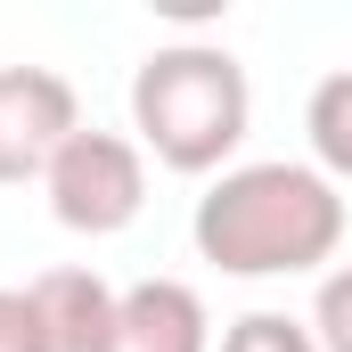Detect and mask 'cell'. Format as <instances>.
Returning <instances> with one entry per match:
<instances>
[{
	"instance_id": "obj_1",
	"label": "cell",
	"mask_w": 352,
	"mask_h": 352,
	"mask_svg": "<svg viewBox=\"0 0 352 352\" xmlns=\"http://www.w3.org/2000/svg\"><path fill=\"white\" fill-rule=\"evenodd\" d=\"M344 230H352L344 188L320 164H287V156L230 164L197 197V213H188L197 254L221 278H303V270H328Z\"/></svg>"
},
{
	"instance_id": "obj_2",
	"label": "cell",
	"mask_w": 352,
	"mask_h": 352,
	"mask_svg": "<svg viewBox=\"0 0 352 352\" xmlns=\"http://www.w3.org/2000/svg\"><path fill=\"white\" fill-rule=\"evenodd\" d=\"M254 123V90L246 66L221 41H164L140 58L131 74V140L140 156H156L164 173H230L238 140Z\"/></svg>"
},
{
	"instance_id": "obj_3",
	"label": "cell",
	"mask_w": 352,
	"mask_h": 352,
	"mask_svg": "<svg viewBox=\"0 0 352 352\" xmlns=\"http://www.w3.org/2000/svg\"><path fill=\"white\" fill-rule=\"evenodd\" d=\"M41 188H50L58 230H74V238H115V230H131L140 205H148V156H140V140L82 123V131L58 148V164L41 173Z\"/></svg>"
},
{
	"instance_id": "obj_4",
	"label": "cell",
	"mask_w": 352,
	"mask_h": 352,
	"mask_svg": "<svg viewBox=\"0 0 352 352\" xmlns=\"http://www.w3.org/2000/svg\"><path fill=\"white\" fill-rule=\"evenodd\" d=\"M82 131V98L50 66H0V188L41 180L58 148Z\"/></svg>"
},
{
	"instance_id": "obj_5",
	"label": "cell",
	"mask_w": 352,
	"mask_h": 352,
	"mask_svg": "<svg viewBox=\"0 0 352 352\" xmlns=\"http://www.w3.org/2000/svg\"><path fill=\"white\" fill-rule=\"evenodd\" d=\"M25 295H33V320H41L50 352H115L123 287H107L98 270H41Z\"/></svg>"
},
{
	"instance_id": "obj_6",
	"label": "cell",
	"mask_w": 352,
	"mask_h": 352,
	"mask_svg": "<svg viewBox=\"0 0 352 352\" xmlns=\"http://www.w3.org/2000/svg\"><path fill=\"white\" fill-rule=\"evenodd\" d=\"M115 352H213V311L188 278H140L123 287Z\"/></svg>"
},
{
	"instance_id": "obj_7",
	"label": "cell",
	"mask_w": 352,
	"mask_h": 352,
	"mask_svg": "<svg viewBox=\"0 0 352 352\" xmlns=\"http://www.w3.org/2000/svg\"><path fill=\"white\" fill-rule=\"evenodd\" d=\"M303 140H311V164L344 188L352 180V66L320 74L311 98H303Z\"/></svg>"
},
{
	"instance_id": "obj_8",
	"label": "cell",
	"mask_w": 352,
	"mask_h": 352,
	"mask_svg": "<svg viewBox=\"0 0 352 352\" xmlns=\"http://www.w3.org/2000/svg\"><path fill=\"white\" fill-rule=\"evenodd\" d=\"M213 352H320V336L311 320H287V311H238Z\"/></svg>"
},
{
	"instance_id": "obj_9",
	"label": "cell",
	"mask_w": 352,
	"mask_h": 352,
	"mask_svg": "<svg viewBox=\"0 0 352 352\" xmlns=\"http://www.w3.org/2000/svg\"><path fill=\"white\" fill-rule=\"evenodd\" d=\"M311 336L320 352H352V263H336L311 295Z\"/></svg>"
},
{
	"instance_id": "obj_10",
	"label": "cell",
	"mask_w": 352,
	"mask_h": 352,
	"mask_svg": "<svg viewBox=\"0 0 352 352\" xmlns=\"http://www.w3.org/2000/svg\"><path fill=\"white\" fill-rule=\"evenodd\" d=\"M0 352H50V344H41V320H33V295H25V287H0Z\"/></svg>"
}]
</instances>
